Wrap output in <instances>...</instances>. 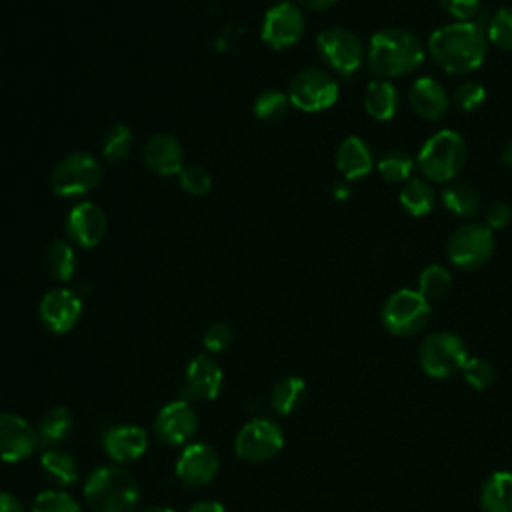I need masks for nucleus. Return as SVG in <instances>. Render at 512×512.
Returning a JSON list of instances; mask_svg holds the SVG:
<instances>
[{"instance_id": "nucleus-22", "label": "nucleus", "mask_w": 512, "mask_h": 512, "mask_svg": "<svg viewBox=\"0 0 512 512\" xmlns=\"http://www.w3.org/2000/svg\"><path fill=\"white\" fill-rule=\"evenodd\" d=\"M336 168L346 182L360 180L374 170V156L370 146L360 136H348L336 150Z\"/></svg>"}, {"instance_id": "nucleus-4", "label": "nucleus", "mask_w": 512, "mask_h": 512, "mask_svg": "<svg viewBox=\"0 0 512 512\" xmlns=\"http://www.w3.org/2000/svg\"><path fill=\"white\" fill-rule=\"evenodd\" d=\"M468 146L464 138L450 128L434 132L420 148L416 166L428 182L446 184L464 168Z\"/></svg>"}, {"instance_id": "nucleus-45", "label": "nucleus", "mask_w": 512, "mask_h": 512, "mask_svg": "<svg viewBox=\"0 0 512 512\" xmlns=\"http://www.w3.org/2000/svg\"><path fill=\"white\" fill-rule=\"evenodd\" d=\"M298 6L306 8V10H312V12H322V10H328L330 6L336 4V0H296Z\"/></svg>"}, {"instance_id": "nucleus-9", "label": "nucleus", "mask_w": 512, "mask_h": 512, "mask_svg": "<svg viewBox=\"0 0 512 512\" xmlns=\"http://www.w3.org/2000/svg\"><path fill=\"white\" fill-rule=\"evenodd\" d=\"M102 178L100 162L86 154L74 152L62 158L50 176V186L60 196H80L98 186Z\"/></svg>"}, {"instance_id": "nucleus-10", "label": "nucleus", "mask_w": 512, "mask_h": 512, "mask_svg": "<svg viewBox=\"0 0 512 512\" xmlns=\"http://www.w3.org/2000/svg\"><path fill=\"white\" fill-rule=\"evenodd\" d=\"M340 96L338 82L324 70H302L290 80L288 98L298 110L320 112L336 104Z\"/></svg>"}, {"instance_id": "nucleus-47", "label": "nucleus", "mask_w": 512, "mask_h": 512, "mask_svg": "<svg viewBox=\"0 0 512 512\" xmlns=\"http://www.w3.org/2000/svg\"><path fill=\"white\" fill-rule=\"evenodd\" d=\"M500 158H502V162H504L506 166L512 168V138H508V140L504 142L502 152H500Z\"/></svg>"}, {"instance_id": "nucleus-7", "label": "nucleus", "mask_w": 512, "mask_h": 512, "mask_svg": "<svg viewBox=\"0 0 512 512\" xmlns=\"http://www.w3.org/2000/svg\"><path fill=\"white\" fill-rule=\"evenodd\" d=\"M316 52L330 70L346 78L354 76L366 58L362 40L344 26L322 30L316 36Z\"/></svg>"}, {"instance_id": "nucleus-37", "label": "nucleus", "mask_w": 512, "mask_h": 512, "mask_svg": "<svg viewBox=\"0 0 512 512\" xmlns=\"http://www.w3.org/2000/svg\"><path fill=\"white\" fill-rule=\"evenodd\" d=\"M32 512H80V506L66 492L46 490L34 498Z\"/></svg>"}, {"instance_id": "nucleus-23", "label": "nucleus", "mask_w": 512, "mask_h": 512, "mask_svg": "<svg viewBox=\"0 0 512 512\" xmlns=\"http://www.w3.org/2000/svg\"><path fill=\"white\" fill-rule=\"evenodd\" d=\"M400 108V94L390 80L376 78L366 86L364 110L376 122H388Z\"/></svg>"}, {"instance_id": "nucleus-21", "label": "nucleus", "mask_w": 512, "mask_h": 512, "mask_svg": "<svg viewBox=\"0 0 512 512\" xmlns=\"http://www.w3.org/2000/svg\"><path fill=\"white\" fill-rule=\"evenodd\" d=\"M144 162L150 170L172 176L184 168V152L180 142L170 134H154L144 146Z\"/></svg>"}, {"instance_id": "nucleus-35", "label": "nucleus", "mask_w": 512, "mask_h": 512, "mask_svg": "<svg viewBox=\"0 0 512 512\" xmlns=\"http://www.w3.org/2000/svg\"><path fill=\"white\" fill-rule=\"evenodd\" d=\"M290 98L280 90H264L254 102V114L264 122L280 120L288 110Z\"/></svg>"}, {"instance_id": "nucleus-38", "label": "nucleus", "mask_w": 512, "mask_h": 512, "mask_svg": "<svg viewBox=\"0 0 512 512\" xmlns=\"http://www.w3.org/2000/svg\"><path fill=\"white\" fill-rule=\"evenodd\" d=\"M462 372H464L466 382L472 388H476V390L488 388L494 382V378H496L494 366L488 360H484V358H468L464 368H462Z\"/></svg>"}, {"instance_id": "nucleus-34", "label": "nucleus", "mask_w": 512, "mask_h": 512, "mask_svg": "<svg viewBox=\"0 0 512 512\" xmlns=\"http://www.w3.org/2000/svg\"><path fill=\"white\" fill-rule=\"evenodd\" d=\"M132 148V132L124 124H114L102 140V154L108 162H122Z\"/></svg>"}, {"instance_id": "nucleus-30", "label": "nucleus", "mask_w": 512, "mask_h": 512, "mask_svg": "<svg viewBox=\"0 0 512 512\" xmlns=\"http://www.w3.org/2000/svg\"><path fill=\"white\" fill-rule=\"evenodd\" d=\"M44 266L48 274L60 282H68L76 270V254L70 244L54 240L44 252Z\"/></svg>"}, {"instance_id": "nucleus-18", "label": "nucleus", "mask_w": 512, "mask_h": 512, "mask_svg": "<svg viewBox=\"0 0 512 512\" xmlns=\"http://www.w3.org/2000/svg\"><path fill=\"white\" fill-rule=\"evenodd\" d=\"M222 382H224V374L220 364L206 354L194 356L186 366L184 386L190 398L214 400L222 390Z\"/></svg>"}, {"instance_id": "nucleus-48", "label": "nucleus", "mask_w": 512, "mask_h": 512, "mask_svg": "<svg viewBox=\"0 0 512 512\" xmlns=\"http://www.w3.org/2000/svg\"><path fill=\"white\" fill-rule=\"evenodd\" d=\"M142 512H176V510L166 508V506H152V508H146V510H142Z\"/></svg>"}, {"instance_id": "nucleus-16", "label": "nucleus", "mask_w": 512, "mask_h": 512, "mask_svg": "<svg viewBox=\"0 0 512 512\" xmlns=\"http://www.w3.org/2000/svg\"><path fill=\"white\" fill-rule=\"evenodd\" d=\"M198 428V416L190 402L176 400L166 404L156 420H154V434L162 444L180 446L184 444Z\"/></svg>"}, {"instance_id": "nucleus-24", "label": "nucleus", "mask_w": 512, "mask_h": 512, "mask_svg": "<svg viewBox=\"0 0 512 512\" xmlns=\"http://www.w3.org/2000/svg\"><path fill=\"white\" fill-rule=\"evenodd\" d=\"M440 200L448 212H452L458 218H474L482 210V198L480 192L468 184V182H458L450 180L444 184L440 192Z\"/></svg>"}, {"instance_id": "nucleus-12", "label": "nucleus", "mask_w": 512, "mask_h": 512, "mask_svg": "<svg viewBox=\"0 0 512 512\" xmlns=\"http://www.w3.org/2000/svg\"><path fill=\"white\" fill-rule=\"evenodd\" d=\"M304 28L302 10L292 2H278L264 14L262 40L274 50H284L302 38Z\"/></svg>"}, {"instance_id": "nucleus-32", "label": "nucleus", "mask_w": 512, "mask_h": 512, "mask_svg": "<svg viewBox=\"0 0 512 512\" xmlns=\"http://www.w3.org/2000/svg\"><path fill=\"white\" fill-rule=\"evenodd\" d=\"M452 286V274L442 264H428L418 274V292L428 300H440L448 294Z\"/></svg>"}, {"instance_id": "nucleus-42", "label": "nucleus", "mask_w": 512, "mask_h": 512, "mask_svg": "<svg viewBox=\"0 0 512 512\" xmlns=\"http://www.w3.org/2000/svg\"><path fill=\"white\" fill-rule=\"evenodd\" d=\"M512 222V206L508 202L502 200H494L492 204H488V208L484 210V224L496 232L506 228Z\"/></svg>"}, {"instance_id": "nucleus-2", "label": "nucleus", "mask_w": 512, "mask_h": 512, "mask_svg": "<svg viewBox=\"0 0 512 512\" xmlns=\"http://www.w3.org/2000/svg\"><path fill=\"white\" fill-rule=\"evenodd\" d=\"M426 58V46L422 40L398 26L380 28L370 36L366 62L370 72L376 78L390 80L398 76H406L422 66Z\"/></svg>"}, {"instance_id": "nucleus-46", "label": "nucleus", "mask_w": 512, "mask_h": 512, "mask_svg": "<svg viewBox=\"0 0 512 512\" xmlns=\"http://www.w3.org/2000/svg\"><path fill=\"white\" fill-rule=\"evenodd\" d=\"M352 194V188L348 182H338L334 188H332V196L338 200V202H346Z\"/></svg>"}, {"instance_id": "nucleus-39", "label": "nucleus", "mask_w": 512, "mask_h": 512, "mask_svg": "<svg viewBox=\"0 0 512 512\" xmlns=\"http://www.w3.org/2000/svg\"><path fill=\"white\" fill-rule=\"evenodd\" d=\"M178 176H180L182 190H186L188 194H194V196L206 194L212 186V178L202 166H186L180 170Z\"/></svg>"}, {"instance_id": "nucleus-33", "label": "nucleus", "mask_w": 512, "mask_h": 512, "mask_svg": "<svg viewBox=\"0 0 512 512\" xmlns=\"http://www.w3.org/2000/svg\"><path fill=\"white\" fill-rule=\"evenodd\" d=\"M486 38L498 50L512 52V6H504L490 16Z\"/></svg>"}, {"instance_id": "nucleus-14", "label": "nucleus", "mask_w": 512, "mask_h": 512, "mask_svg": "<svg viewBox=\"0 0 512 512\" xmlns=\"http://www.w3.org/2000/svg\"><path fill=\"white\" fill-rule=\"evenodd\" d=\"M36 428L18 414L0 412V460L20 462L38 446Z\"/></svg>"}, {"instance_id": "nucleus-25", "label": "nucleus", "mask_w": 512, "mask_h": 512, "mask_svg": "<svg viewBox=\"0 0 512 512\" xmlns=\"http://www.w3.org/2000/svg\"><path fill=\"white\" fill-rule=\"evenodd\" d=\"M400 206L414 218L430 214L436 206V190L426 178H410L402 184L398 194Z\"/></svg>"}, {"instance_id": "nucleus-1", "label": "nucleus", "mask_w": 512, "mask_h": 512, "mask_svg": "<svg viewBox=\"0 0 512 512\" xmlns=\"http://www.w3.org/2000/svg\"><path fill=\"white\" fill-rule=\"evenodd\" d=\"M426 52L440 70L462 76L482 66L488 54V38L474 22H450L428 36Z\"/></svg>"}, {"instance_id": "nucleus-43", "label": "nucleus", "mask_w": 512, "mask_h": 512, "mask_svg": "<svg viewBox=\"0 0 512 512\" xmlns=\"http://www.w3.org/2000/svg\"><path fill=\"white\" fill-rule=\"evenodd\" d=\"M0 512H24V506L14 494L0 492Z\"/></svg>"}, {"instance_id": "nucleus-8", "label": "nucleus", "mask_w": 512, "mask_h": 512, "mask_svg": "<svg viewBox=\"0 0 512 512\" xmlns=\"http://www.w3.org/2000/svg\"><path fill=\"white\" fill-rule=\"evenodd\" d=\"M468 360L466 344L452 332H434L418 348L420 368L432 378H446L462 370Z\"/></svg>"}, {"instance_id": "nucleus-27", "label": "nucleus", "mask_w": 512, "mask_h": 512, "mask_svg": "<svg viewBox=\"0 0 512 512\" xmlns=\"http://www.w3.org/2000/svg\"><path fill=\"white\" fill-rule=\"evenodd\" d=\"M480 504L484 512H512V474H490L482 484Z\"/></svg>"}, {"instance_id": "nucleus-31", "label": "nucleus", "mask_w": 512, "mask_h": 512, "mask_svg": "<svg viewBox=\"0 0 512 512\" xmlns=\"http://www.w3.org/2000/svg\"><path fill=\"white\" fill-rule=\"evenodd\" d=\"M306 398V382L298 376L282 378L270 394V404L278 414L294 412Z\"/></svg>"}, {"instance_id": "nucleus-13", "label": "nucleus", "mask_w": 512, "mask_h": 512, "mask_svg": "<svg viewBox=\"0 0 512 512\" xmlns=\"http://www.w3.org/2000/svg\"><path fill=\"white\" fill-rule=\"evenodd\" d=\"M82 314V302L70 288H52L40 300V320L54 334L70 332Z\"/></svg>"}, {"instance_id": "nucleus-11", "label": "nucleus", "mask_w": 512, "mask_h": 512, "mask_svg": "<svg viewBox=\"0 0 512 512\" xmlns=\"http://www.w3.org/2000/svg\"><path fill=\"white\" fill-rule=\"evenodd\" d=\"M284 446L282 430L268 418H254L244 424L234 440L236 454L246 462H264L276 456Z\"/></svg>"}, {"instance_id": "nucleus-28", "label": "nucleus", "mask_w": 512, "mask_h": 512, "mask_svg": "<svg viewBox=\"0 0 512 512\" xmlns=\"http://www.w3.org/2000/svg\"><path fill=\"white\" fill-rule=\"evenodd\" d=\"M40 468L48 482L54 486H70L78 480L76 460L58 448H48L40 456Z\"/></svg>"}, {"instance_id": "nucleus-44", "label": "nucleus", "mask_w": 512, "mask_h": 512, "mask_svg": "<svg viewBox=\"0 0 512 512\" xmlns=\"http://www.w3.org/2000/svg\"><path fill=\"white\" fill-rule=\"evenodd\" d=\"M188 512H226L224 506L216 500H202V502H196L188 508Z\"/></svg>"}, {"instance_id": "nucleus-19", "label": "nucleus", "mask_w": 512, "mask_h": 512, "mask_svg": "<svg viewBox=\"0 0 512 512\" xmlns=\"http://www.w3.org/2000/svg\"><path fill=\"white\" fill-rule=\"evenodd\" d=\"M66 230L78 246L92 248L100 244L106 234V216L100 206L92 202H80L68 212Z\"/></svg>"}, {"instance_id": "nucleus-15", "label": "nucleus", "mask_w": 512, "mask_h": 512, "mask_svg": "<svg viewBox=\"0 0 512 512\" xmlns=\"http://www.w3.org/2000/svg\"><path fill=\"white\" fill-rule=\"evenodd\" d=\"M220 460L216 450L206 442L188 444L176 460V478L192 488L208 484L218 472Z\"/></svg>"}, {"instance_id": "nucleus-17", "label": "nucleus", "mask_w": 512, "mask_h": 512, "mask_svg": "<svg viewBox=\"0 0 512 512\" xmlns=\"http://www.w3.org/2000/svg\"><path fill=\"white\" fill-rule=\"evenodd\" d=\"M408 104L418 118L436 122L448 112L450 98L436 78L420 76L412 82L408 90Z\"/></svg>"}, {"instance_id": "nucleus-29", "label": "nucleus", "mask_w": 512, "mask_h": 512, "mask_svg": "<svg viewBox=\"0 0 512 512\" xmlns=\"http://www.w3.org/2000/svg\"><path fill=\"white\" fill-rule=\"evenodd\" d=\"M414 164L416 160L406 150H388L384 156L378 158L374 168L382 180L390 184H404L412 178Z\"/></svg>"}, {"instance_id": "nucleus-5", "label": "nucleus", "mask_w": 512, "mask_h": 512, "mask_svg": "<svg viewBox=\"0 0 512 512\" xmlns=\"http://www.w3.org/2000/svg\"><path fill=\"white\" fill-rule=\"evenodd\" d=\"M432 316L430 302L412 288L392 292L380 312L384 328L394 336H414L422 332Z\"/></svg>"}, {"instance_id": "nucleus-20", "label": "nucleus", "mask_w": 512, "mask_h": 512, "mask_svg": "<svg viewBox=\"0 0 512 512\" xmlns=\"http://www.w3.org/2000/svg\"><path fill=\"white\" fill-rule=\"evenodd\" d=\"M102 446L106 454L120 464H128L138 460L148 446V434L144 428L134 426V424H122L110 428L104 438Z\"/></svg>"}, {"instance_id": "nucleus-41", "label": "nucleus", "mask_w": 512, "mask_h": 512, "mask_svg": "<svg viewBox=\"0 0 512 512\" xmlns=\"http://www.w3.org/2000/svg\"><path fill=\"white\" fill-rule=\"evenodd\" d=\"M234 340V330L226 322H214L204 332V346L210 352H222L226 350Z\"/></svg>"}, {"instance_id": "nucleus-3", "label": "nucleus", "mask_w": 512, "mask_h": 512, "mask_svg": "<svg viewBox=\"0 0 512 512\" xmlns=\"http://www.w3.org/2000/svg\"><path fill=\"white\" fill-rule=\"evenodd\" d=\"M84 498L92 512H134L140 490L130 472L120 466H102L90 472Z\"/></svg>"}, {"instance_id": "nucleus-36", "label": "nucleus", "mask_w": 512, "mask_h": 512, "mask_svg": "<svg viewBox=\"0 0 512 512\" xmlns=\"http://www.w3.org/2000/svg\"><path fill=\"white\" fill-rule=\"evenodd\" d=\"M484 100H486V88L476 80H464L452 92V104L460 112H474L484 104Z\"/></svg>"}, {"instance_id": "nucleus-26", "label": "nucleus", "mask_w": 512, "mask_h": 512, "mask_svg": "<svg viewBox=\"0 0 512 512\" xmlns=\"http://www.w3.org/2000/svg\"><path fill=\"white\" fill-rule=\"evenodd\" d=\"M72 428H74V418L70 410L64 406H54L48 412H44L36 432H38L40 444L48 450V448L60 446L70 436Z\"/></svg>"}, {"instance_id": "nucleus-40", "label": "nucleus", "mask_w": 512, "mask_h": 512, "mask_svg": "<svg viewBox=\"0 0 512 512\" xmlns=\"http://www.w3.org/2000/svg\"><path fill=\"white\" fill-rule=\"evenodd\" d=\"M438 6L454 22H470L484 8L482 0H438Z\"/></svg>"}, {"instance_id": "nucleus-6", "label": "nucleus", "mask_w": 512, "mask_h": 512, "mask_svg": "<svg viewBox=\"0 0 512 512\" xmlns=\"http://www.w3.org/2000/svg\"><path fill=\"white\" fill-rule=\"evenodd\" d=\"M494 254V232L484 222H466L458 226L448 242L446 256L460 270H478Z\"/></svg>"}]
</instances>
